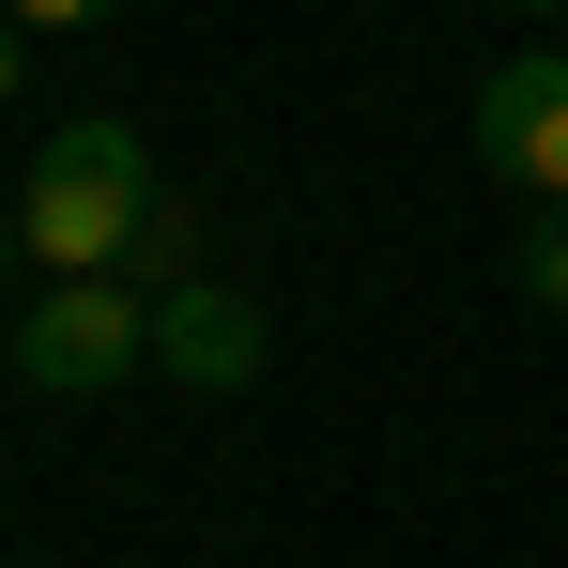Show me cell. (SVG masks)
I'll return each instance as SVG.
<instances>
[{"label": "cell", "mask_w": 568, "mask_h": 568, "mask_svg": "<svg viewBox=\"0 0 568 568\" xmlns=\"http://www.w3.org/2000/svg\"><path fill=\"white\" fill-rule=\"evenodd\" d=\"M0 369L31 399H108L123 369H154V292L139 277H47L0 323Z\"/></svg>", "instance_id": "cell-2"}, {"label": "cell", "mask_w": 568, "mask_h": 568, "mask_svg": "<svg viewBox=\"0 0 568 568\" xmlns=\"http://www.w3.org/2000/svg\"><path fill=\"white\" fill-rule=\"evenodd\" d=\"M523 292H538V307H568V215H538V246H523Z\"/></svg>", "instance_id": "cell-5"}, {"label": "cell", "mask_w": 568, "mask_h": 568, "mask_svg": "<svg viewBox=\"0 0 568 568\" xmlns=\"http://www.w3.org/2000/svg\"><path fill=\"white\" fill-rule=\"evenodd\" d=\"M0 16H16V31H93L108 0H0Z\"/></svg>", "instance_id": "cell-6"}, {"label": "cell", "mask_w": 568, "mask_h": 568, "mask_svg": "<svg viewBox=\"0 0 568 568\" xmlns=\"http://www.w3.org/2000/svg\"><path fill=\"white\" fill-rule=\"evenodd\" d=\"M476 154L568 215V47H523V62H491V93H476Z\"/></svg>", "instance_id": "cell-3"}, {"label": "cell", "mask_w": 568, "mask_h": 568, "mask_svg": "<svg viewBox=\"0 0 568 568\" xmlns=\"http://www.w3.org/2000/svg\"><path fill=\"white\" fill-rule=\"evenodd\" d=\"M139 231H154V154H139V123H62V139L31 154V185H16L31 277H123Z\"/></svg>", "instance_id": "cell-1"}, {"label": "cell", "mask_w": 568, "mask_h": 568, "mask_svg": "<svg viewBox=\"0 0 568 568\" xmlns=\"http://www.w3.org/2000/svg\"><path fill=\"white\" fill-rule=\"evenodd\" d=\"M16 62H31V47H16V16H0V93H16Z\"/></svg>", "instance_id": "cell-7"}, {"label": "cell", "mask_w": 568, "mask_h": 568, "mask_svg": "<svg viewBox=\"0 0 568 568\" xmlns=\"http://www.w3.org/2000/svg\"><path fill=\"white\" fill-rule=\"evenodd\" d=\"M16 262H31V246H16V215H0V277H16Z\"/></svg>", "instance_id": "cell-8"}, {"label": "cell", "mask_w": 568, "mask_h": 568, "mask_svg": "<svg viewBox=\"0 0 568 568\" xmlns=\"http://www.w3.org/2000/svg\"><path fill=\"white\" fill-rule=\"evenodd\" d=\"M523 16H568V0H523Z\"/></svg>", "instance_id": "cell-9"}, {"label": "cell", "mask_w": 568, "mask_h": 568, "mask_svg": "<svg viewBox=\"0 0 568 568\" xmlns=\"http://www.w3.org/2000/svg\"><path fill=\"white\" fill-rule=\"evenodd\" d=\"M154 369H170V384H200V399H231V384L262 369V292H231V277L154 292Z\"/></svg>", "instance_id": "cell-4"}]
</instances>
